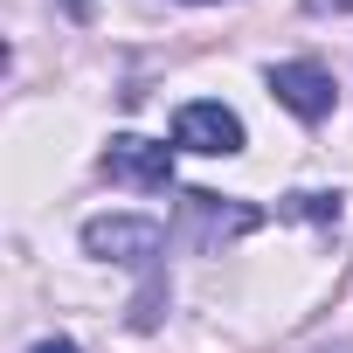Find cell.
<instances>
[{"mask_svg": "<svg viewBox=\"0 0 353 353\" xmlns=\"http://www.w3.org/2000/svg\"><path fill=\"white\" fill-rule=\"evenodd\" d=\"M83 250L104 263H152L166 250V229L152 215H97V222H83Z\"/></svg>", "mask_w": 353, "mask_h": 353, "instance_id": "1", "label": "cell"}, {"mask_svg": "<svg viewBox=\"0 0 353 353\" xmlns=\"http://www.w3.org/2000/svg\"><path fill=\"white\" fill-rule=\"evenodd\" d=\"M104 173H111V181H125V188L159 194V188H173V145L139 139V132H118V139L104 145Z\"/></svg>", "mask_w": 353, "mask_h": 353, "instance_id": "2", "label": "cell"}, {"mask_svg": "<svg viewBox=\"0 0 353 353\" xmlns=\"http://www.w3.org/2000/svg\"><path fill=\"white\" fill-rule=\"evenodd\" d=\"M270 90H277V104L291 111V118H305V125H319V118H332V77H325V63H270Z\"/></svg>", "mask_w": 353, "mask_h": 353, "instance_id": "3", "label": "cell"}, {"mask_svg": "<svg viewBox=\"0 0 353 353\" xmlns=\"http://www.w3.org/2000/svg\"><path fill=\"white\" fill-rule=\"evenodd\" d=\"M173 145H188V152H243V118L229 104H181V118H173Z\"/></svg>", "mask_w": 353, "mask_h": 353, "instance_id": "4", "label": "cell"}, {"mask_svg": "<svg viewBox=\"0 0 353 353\" xmlns=\"http://www.w3.org/2000/svg\"><path fill=\"white\" fill-rule=\"evenodd\" d=\"M181 222H188L194 250H215V243H229V236H250L263 215L243 208V201H222V194H181Z\"/></svg>", "mask_w": 353, "mask_h": 353, "instance_id": "5", "label": "cell"}, {"mask_svg": "<svg viewBox=\"0 0 353 353\" xmlns=\"http://www.w3.org/2000/svg\"><path fill=\"white\" fill-rule=\"evenodd\" d=\"M284 215H298V222H339V194H291Z\"/></svg>", "mask_w": 353, "mask_h": 353, "instance_id": "6", "label": "cell"}, {"mask_svg": "<svg viewBox=\"0 0 353 353\" xmlns=\"http://www.w3.org/2000/svg\"><path fill=\"white\" fill-rule=\"evenodd\" d=\"M305 14H353V0H305Z\"/></svg>", "mask_w": 353, "mask_h": 353, "instance_id": "7", "label": "cell"}, {"mask_svg": "<svg viewBox=\"0 0 353 353\" xmlns=\"http://www.w3.org/2000/svg\"><path fill=\"white\" fill-rule=\"evenodd\" d=\"M28 353H83L77 339H42V346H28Z\"/></svg>", "mask_w": 353, "mask_h": 353, "instance_id": "8", "label": "cell"}, {"mask_svg": "<svg viewBox=\"0 0 353 353\" xmlns=\"http://www.w3.org/2000/svg\"><path fill=\"white\" fill-rule=\"evenodd\" d=\"M194 8H215V0H194Z\"/></svg>", "mask_w": 353, "mask_h": 353, "instance_id": "9", "label": "cell"}]
</instances>
